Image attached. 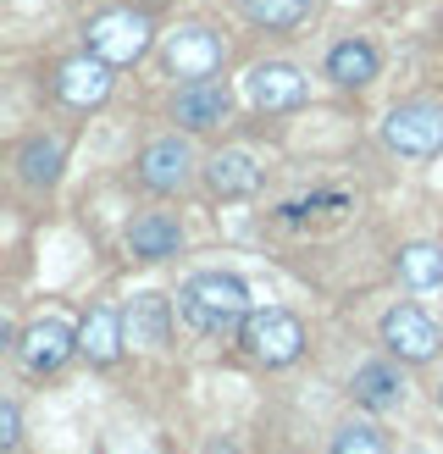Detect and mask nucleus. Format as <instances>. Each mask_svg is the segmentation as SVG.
I'll use <instances>...</instances> for the list:
<instances>
[{
    "instance_id": "nucleus-1",
    "label": "nucleus",
    "mask_w": 443,
    "mask_h": 454,
    "mask_svg": "<svg viewBox=\"0 0 443 454\" xmlns=\"http://www.w3.org/2000/svg\"><path fill=\"white\" fill-rule=\"evenodd\" d=\"M177 322L199 338H233L250 322V288L233 271H194L177 294Z\"/></svg>"
},
{
    "instance_id": "nucleus-2",
    "label": "nucleus",
    "mask_w": 443,
    "mask_h": 454,
    "mask_svg": "<svg viewBox=\"0 0 443 454\" xmlns=\"http://www.w3.org/2000/svg\"><path fill=\"white\" fill-rule=\"evenodd\" d=\"M238 344L250 360H260V366H288V360H299V349H305V327H299V316H288V310H250Z\"/></svg>"
},
{
    "instance_id": "nucleus-3",
    "label": "nucleus",
    "mask_w": 443,
    "mask_h": 454,
    "mask_svg": "<svg viewBox=\"0 0 443 454\" xmlns=\"http://www.w3.org/2000/svg\"><path fill=\"white\" fill-rule=\"evenodd\" d=\"M150 17L144 12H133V6H117V12H100L95 22H89V51L105 56L111 67H128V61H139L150 51Z\"/></svg>"
},
{
    "instance_id": "nucleus-4",
    "label": "nucleus",
    "mask_w": 443,
    "mask_h": 454,
    "mask_svg": "<svg viewBox=\"0 0 443 454\" xmlns=\"http://www.w3.org/2000/svg\"><path fill=\"white\" fill-rule=\"evenodd\" d=\"M78 349V333L61 322V316H39V322L17 338V360H22V372L28 377H56L66 360H73Z\"/></svg>"
},
{
    "instance_id": "nucleus-5",
    "label": "nucleus",
    "mask_w": 443,
    "mask_h": 454,
    "mask_svg": "<svg viewBox=\"0 0 443 454\" xmlns=\"http://www.w3.org/2000/svg\"><path fill=\"white\" fill-rule=\"evenodd\" d=\"M383 145L399 155H438L443 150V111L438 106H399L383 122Z\"/></svg>"
},
{
    "instance_id": "nucleus-6",
    "label": "nucleus",
    "mask_w": 443,
    "mask_h": 454,
    "mask_svg": "<svg viewBox=\"0 0 443 454\" xmlns=\"http://www.w3.org/2000/svg\"><path fill=\"white\" fill-rule=\"evenodd\" d=\"M383 344L399 360H432L438 344H443V333H438V322L421 305H393L383 316Z\"/></svg>"
},
{
    "instance_id": "nucleus-7",
    "label": "nucleus",
    "mask_w": 443,
    "mask_h": 454,
    "mask_svg": "<svg viewBox=\"0 0 443 454\" xmlns=\"http://www.w3.org/2000/svg\"><path fill=\"white\" fill-rule=\"evenodd\" d=\"M194 177V145L189 139H155L139 155V184L150 194H177Z\"/></svg>"
},
{
    "instance_id": "nucleus-8",
    "label": "nucleus",
    "mask_w": 443,
    "mask_h": 454,
    "mask_svg": "<svg viewBox=\"0 0 443 454\" xmlns=\"http://www.w3.org/2000/svg\"><path fill=\"white\" fill-rule=\"evenodd\" d=\"M244 95H250L255 111H294L305 100V73L288 61H260L250 67V78H244Z\"/></svg>"
},
{
    "instance_id": "nucleus-9",
    "label": "nucleus",
    "mask_w": 443,
    "mask_h": 454,
    "mask_svg": "<svg viewBox=\"0 0 443 454\" xmlns=\"http://www.w3.org/2000/svg\"><path fill=\"white\" fill-rule=\"evenodd\" d=\"M167 73L172 78H183V83H194V78H211L216 67H222V39L211 34V28H177L172 39H167Z\"/></svg>"
},
{
    "instance_id": "nucleus-10",
    "label": "nucleus",
    "mask_w": 443,
    "mask_h": 454,
    "mask_svg": "<svg viewBox=\"0 0 443 454\" xmlns=\"http://www.w3.org/2000/svg\"><path fill=\"white\" fill-rule=\"evenodd\" d=\"M56 95L66 100V106H78V111H89V106H100L105 95H111V61L105 56H73L56 73Z\"/></svg>"
},
{
    "instance_id": "nucleus-11",
    "label": "nucleus",
    "mask_w": 443,
    "mask_h": 454,
    "mask_svg": "<svg viewBox=\"0 0 443 454\" xmlns=\"http://www.w3.org/2000/svg\"><path fill=\"white\" fill-rule=\"evenodd\" d=\"M349 394H354V404H366V411L388 416V411H399V404H405V377H399L393 360H366V366L354 372Z\"/></svg>"
},
{
    "instance_id": "nucleus-12",
    "label": "nucleus",
    "mask_w": 443,
    "mask_h": 454,
    "mask_svg": "<svg viewBox=\"0 0 443 454\" xmlns=\"http://www.w3.org/2000/svg\"><path fill=\"white\" fill-rule=\"evenodd\" d=\"M228 89H222L216 78H194L177 89V122H183L189 133H206V128H222V117H228Z\"/></svg>"
},
{
    "instance_id": "nucleus-13",
    "label": "nucleus",
    "mask_w": 443,
    "mask_h": 454,
    "mask_svg": "<svg viewBox=\"0 0 443 454\" xmlns=\"http://www.w3.org/2000/svg\"><path fill=\"white\" fill-rule=\"evenodd\" d=\"M61 161H66V133H34V139L17 150V177L28 189H51L61 177Z\"/></svg>"
},
{
    "instance_id": "nucleus-14",
    "label": "nucleus",
    "mask_w": 443,
    "mask_h": 454,
    "mask_svg": "<svg viewBox=\"0 0 443 454\" xmlns=\"http://www.w3.org/2000/svg\"><path fill=\"white\" fill-rule=\"evenodd\" d=\"M172 305L161 300V294H133L128 310H122V327L133 344H144V349H161L167 344V333H172Z\"/></svg>"
},
{
    "instance_id": "nucleus-15",
    "label": "nucleus",
    "mask_w": 443,
    "mask_h": 454,
    "mask_svg": "<svg viewBox=\"0 0 443 454\" xmlns=\"http://www.w3.org/2000/svg\"><path fill=\"white\" fill-rule=\"evenodd\" d=\"M177 244H183V227H177V216H167V211H144L128 227V249L139 261H167V255H177Z\"/></svg>"
},
{
    "instance_id": "nucleus-16",
    "label": "nucleus",
    "mask_w": 443,
    "mask_h": 454,
    "mask_svg": "<svg viewBox=\"0 0 443 454\" xmlns=\"http://www.w3.org/2000/svg\"><path fill=\"white\" fill-rule=\"evenodd\" d=\"M354 211V194L349 189H316V194H299V200H288V206H277L272 216L283 227H310V222H338Z\"/></svg>"
},
{
    "instance_id": "nucleus-17",
    "label": "nucleus",
    "mask_w": 443,
    "mask_h": 454,
    "mask_svg": "<svg viewBox=\"0 0 443 454\" xmlns=\"http://www.w3.org/2000/svg\"><path fill=\"white\" fill-rule=\"evenodd\" d=\"M206 184L222 200H244V194L260 189V167H255V155H244V150H222L216 161L206 167Z\"/></svg>"
},
{
    "instance_id": "nucleus-18",
    "label": "nucleus",
    "mask_w": 443,
    "mask_h": 454,
    "mask_svg": "<svg viewBox=\"0 0 443 454\" xmlns=\"http://www.w3.org/2000/svg\"><path fill=\"white\" fill-rule=\"evenodd\" d=\"M122 338H128L122 316L100 305V310H89V316H83V327H78V349L95 360V366H111V360L122 355Z\"/></svg>"
},
{
    "instance_id": "nucleus-19",
    "label": "nucleus",
    "mask_w": 443,
    "mask_h": 454,
    "mask_svg": "<svg viewBox=\"0 0 443 454\" xmlns=\"http://www.w3.org/2000/svg\"><path fill=\"white\" fill-rule=\"evenodd\" d=\"M327 78L338 83V89H361L377 78V51L366 39H344V44H332L327 51Z\"/></svg>"
},
{
    "instance_id": "nucleus-20",
    "label": "nucleus",
    "mask_w": 443,
    "mask_h": 454,
    "mask_svg": "<svg viewBox=\"0 0 443 454\" xmlns=\"http://www.w3.org/2000/svg\"><path fill=\"white\" fill-rule=\"evenodd\" d=\"M399 278L410 288H443V249L438 244H410L399 255Z\"/></svg>"
},
{
    "instance_id": "nucleus-21",
    "label": "nucleus",
    "mask_w": 443,
    "mask_h": 454,
    "mask_svg": "<svg viewBox=\"0 0 443 454\" xmlns=\"http://www.w3.org/2000/svg\"><path fill=\"white\" fill-rule=\"evenodd\" d=\"M316 0H244V17L255 28H299Z\"/></svg>"
},
{
    "instance_id": "nucleus-22",
    "label": "nucleus",
    "mask_w": 443,
    "mask_h": 454,
    "mask_svg": "<svg viewBox=\"0 0 443 454\" xmlns=\"http://www.w3.org/2000/svg\"><path fill=\"white\" fill-rule=\"evenodd\" d=\"M332 454H388V438L361 421V427H344V433L332 438Z\"/></svg>"
},
{
    "instance_id": "nucleus-23",
    "label": "nucleus",
    "mask_w": 443,
    "mask_h": 454,
    "mask_svg": "<svg viewBox=\"0 0 443 454\" xmlns=\"http://www.w3.org/2000/svg\"><path fill=\"white\" fill-rule=\"evenodd\" d=\"M22 443V416H17V399H6V404H0V449H17Z\"/></svg>"
},
{
    "instance_id": "nucleus-24",
    "label": "nucleus",
    "mask_w": 443,
    "mask_h": 454,
    "mask_svg": "<svg viewBox=\"0 0 443 454\" xmlns=\"http://www.w3.org/2000/svg\"><path fill=\"white\" fill-rule=\"evenodd\" d=\"M438 404H443V388H438Z\"/></svg>"
}]
</instances>
